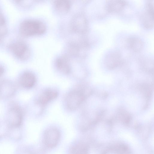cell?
<instances>
[{"label": "cell", "instance_id": "cell-13", "mask_svg": "<svg viewBox=\"0 0 154 154\" xmlns=\"http://www.w3.org/2000/svg\"><path fill=\"white\" fill-rule=\"evenodd\" d=\"M55 64L57 69L65 74L70 73L71 68L68 58L65 56H62L58 58Z\"/></svg>", "mask_w": 154, "mask_h": 154}, {"label": "cell", "instance_id": "cell-2", "mask_svg": "<svg viewBox=\"0 0 154 154\" xmlns=\"http://www.w3.org/2000/svg\"><path fill=\"white\" fill-rule=\"evenodd\" d=\"M84 86L78 85L66 95L65 103L67 108L74 110L78 108L86 97V90Z\"/></svg>", "mask_w": 154, "mask_h": 154}, {"label": "cell", "instance_id": "cell-4", "mask_svg": "<svg viewBox=\"0 0 154 154\" xmlns=\"http://www.w3.org/2000/svg\"><path fill=\"white\" fill-rule=\"evenodd\" d=\"M8 48L16 57L21 60L27 59L30 55V50L27 44L22 41L11 43Z\"/></svg>", "mask_w": 154, "mask_h": 154}, {"label": "cell", "instance_id": "cell-12", "mask_svg": "<svg viewBox=\"0 0 154 154\" xmlns=\"http://www.w3.org/2000/svg\"><path fill=\"white\" fill-rule=\"evenodd\" d=\"M127 2L124 0H108L106 4V9L110 13H118L124 8Z\"/></svg>", "mask_w": 154, "mask_h": 154}, {"label": "cell", "instance_id": "cell-9", "mask_svg": "<svg viewBox=\"0 0 154 154\" xmlns=\"http://www.w3.org/2000/svg\"><path fill=\"white\" fill-rule=\"evenodd\" d=\"M58 93L52 89H47L41 93L38 97L36 103L41 106H44L57 97Z\"/></svg>", "mask_w": 154, "mask_h": 154}, {"label": "cell", "instance_id": "cell-6", "mask_svg": "<svg viewBox=\"0 0 154 154\" xmlns=\"http://www.w3.org/2000/svg\"><path fill=\"white\" fill-rule=\"evenodd\" d=\"M16 91V87L11 81L7 79H0V99L11 98L15 94Z\"/></svg>", "mask_w": 154, "mask_h": 154}, {"label": "cell", "instance_id": "cell-3", "mask_svg": "<svg viewBox=\"0 0 154 154\" xmlns=\"http://www.w3.org/2000/svg\"><path fill=\"white\" fill-rule=\"evenodd\" d=\"M23 114L20 106L16 102H11L8 106L5 116L7 121L10 125L17 127L20 126L23 122Z\"/></svg>", "mask_w": 154, "mask_h": 154}, {"label": "cell", "instance_id": "cell-18", "mask_svg": "<svg viewBox=\"0 0 154 154\" xmlns=\"http://www.w3.org/2000/svg\"><path fill=\"white\" fill-rule=\"evenodd\" d=\"M5 72L4 68L0 64V78L3 75Z\"/></svg>", "mask_w": 154, "mask_h": 154}, {"label": "cell", "instance_id": "cell-17", "mask_svg": "<svg viewBox=\"0 0 154 154\" xmlns=\"http://www.w3.org/2000/svg\"><path fill=\"white\" fill-rule=\"evenodd\" d=\"M7 32V28L5 19L0 11V41H1Z\"/></svg>", "mask_w": 154, "mask_h": 154}, {"label": "cell", "instance_id": "cell-8", "mask_svg": "<svg viewBox=\"0 0 154 154\" xmlns=\"http://www.w3.org/2000/svg\"><path fill=\"white\" fill-rule=\"evenodd\" d=\"M71 26L73 30L79 33H84L88 30V23L86 17L83 14L76 15L72 19Z\"/></svg>", "mask_w": 154, "mask_h": 154}, {"label": "cell", "instance_id": "cell-14", "mask_svg": "<svg viewBox=\"0 0 154 154\" xmlns=\"http://www.w3.org/2000/svg\"><path fill=\"white\" fill-rule=\"evenodd\" d=\"M128 47L134 52L140 51L143 46V43L139 38L136 36H131L127 40Z\"/></svg>", "mask_w": 154, "mask_h": 154}, {"label": "cell", "instance_id": "cell-7", "mask_svg": "<svg viewBox=\"0 0 154 154\" xmlns=\"http://www.w3.org/2000/svg\"><path fill=\"white\" fill-rule=\"evenodd\" d=\"M60 137L59 130L56 128H51L47 130L44 133V142L47 147L53 148L58 144Z\"/></svg>", "mask_w": 154, "mask_h": 154}, {"label": "cell", "instance_id": "cell-11", "mask_svg": "<svg viewBox=\"0 0 154 154\" xmlns=\"http://www.w3.org/2000/svg\"><path fill=\"white\" fill-rule=\"evenodd\" d=\"M122 55L117 50L112 51L105 56V62L106 65L110 68H113L118 65L122 60Z\"/></svg>", "mask_w": 154, "mask_h": 154}, {"label": "cell", "instance_id": "cell-5", "mask_svg": "<svg viewBox=\"0 0 154 154\" xmlns=\"http://www.w3.org/2000/svg\"><path fill=\"white\" fill-rule=\"evenodd\" d=\"M142 23L147 29H151L154 25V4L153 0H148L146 3L144 12L142 15Z\"/></svg>", "mask_w": 154, "mask_h": 154}, {"label": "cell", "instance_id": "cell-10", "mask_svg": "<svg viewBox=\"0 0 154 154\" xmlns=\"http://www.w3.org/2000/svg\"><path fill=\"white\" fill-rule=\"evenodd\" d=\"M36 79L35 75L31 72L26 71L19 76L18 82L19 85L25 89H30L35 85Z\"/></svg>", "mask_w": 154, "mask_h": 154}, {"label": "cell", "instance_id": "cell-1", "mask_svg": "<svg viewBox=\"0 0 154 154\" xmlns=\"http://www.w3.org/2000/svg\"><path fill=\"white\" fill-rule=\"evenodd\" d=\"M46 26L44 23L33 19H27L20 24L19 31L20 34L25 37L39 35L44 33Z\"/></svg>", "mask_w": 154, "mask_h": 154}, {"label": "cell", "instance_id": "cell-16", "mask_svg": "<svg viewBox=\"0 0 154 154\" xmlns=\"http://www.w3.org/2000/svg\"><path fill=\"white\" fill-rule=\"evenodd\" d=\"M71 154H88V149L84 143H78L73 145L70 149Z\"/></svg>", "mask_w": 154, "mask_h": 154}, {"label": "cell", "instance_id": "cell-15", "mask_svg": "<svg viewBox=\"0 0 154 154\" xmlns=\"http://www.w3.org/2000/svg\"><path fill=\"white\" fill-rule=\"evenodd\" d=\"M71 7L70 2L66 0H56L54 2V7L57 12L63 14L68 12Z\"/></svg>", "mask_w": 154, "mask_h": 154}]
</instances>
